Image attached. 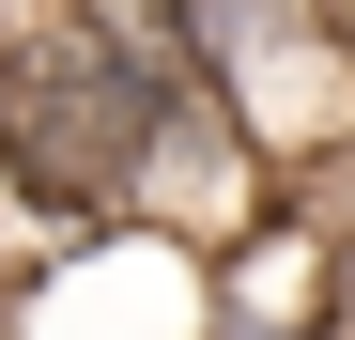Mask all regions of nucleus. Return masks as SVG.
Returning a JSON list of instances; mask_svg holds the SVG:
<instances>
[{
    "label": "nucleus",
    "mask_w": 355,
    "mask_h": 340,
    "mask_svg": "<svg viewBox=\"0 0 355 340\" xmlns=\"http://www.w3.org/2000/svg\"><path fill=\"white\" fill-rule=\"evenodd\" d=\"M170 78L186 62L139 31V0H0V201L31 232H108Z\"/></svg>",
    "instance_id": "f257e3e1"
},
{
    "label": "nucleus",
    "mask_w": 355,
    "mask_h": 340,
    "mask_svg": "<svg viewBox=\"0 0 355 340\" xmlns=\"http://www.w3.org/2000/svg\"><path fill=\"white\" fill-rule=\"evenodd\" d=\"M216 278L201 248L139 232V216H108V232H46L16 278H0V340H201Z\"/></svg>",
    "instance_id": "f03ea898"
}]
</instances>
